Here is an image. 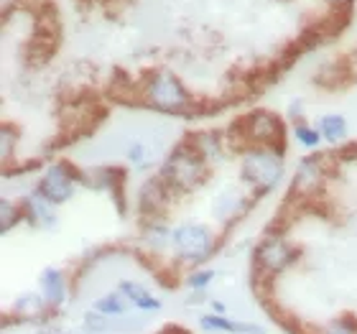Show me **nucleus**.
Wrapping results in <instances>:
<instances>
[{"instance_id": "1", "label": "nucleus", "mask_w": 357, "mask_h": 334, "mask_svg": "<svg viewBox=\"0 0 357 334\" xmlns=\"http://www.w3.org/2000/svg\"><path fill=\"white\" fill-rule=\"evenodd\" d=\"M138 95H141L146 107L166 112V115H184L194 105V97L186 89V84L174 72H166V69L146 75Z\"/></svg>"}, {"instance_id": "2", "label": "nucleus", "mask_w": 357, "mask_h": 334, "mask_svg": "<svg viewBox=\"0 0 357 334\" xmlns=\"http://www.w3.org/2000/svg\"><path fill=\"white\" fill-rule=\"evenodd\" d=\"M158 176L164 181L172 194H186L194 192L197 186L207 179V158L202 156L199 151H194L189 141L174 149V153L161 164Z\"/></svg>"}, {"instance_id": "3", "label": "nucleus", "mask_w": 357, "mask_h": 334, "mask_svg": "<svg viewBox=\"0 0 357 334\" xmlns=\"http://www.w3.org/2000/svg\"><path fill=\"white\" fill-rule=\"evenodd\" d=\"M283 158L273 149H248L240 158V179L255 192V197H266L281 184Z\"/></svg>"}, {"instance_id": "4", "label": "nucleus", "mask_w": 357, "mask_h": 334, "mask_svg": "<svg viewBox=\"0 0 357 334\" xmlns=\"http://www.w3.org/2000/svg\"><path fill=\"white\" fill-rule=\"evenodd\" d=\"M243 138L250 143V149H273L281 153L286 126L283 120L271 110H253L245 118L238 120Z\"/></svg>"}, {"instance_id": "5", "label": "nucleus", "mask_w": 357, "mask_h": 334, "mask_svg": "<svg viewBox=\"0 0 357 334\" xmlns=\"http://www.w3.org/2000/svg\"><path fill=\"white\" fill-rule=\"evenodd\" d=\"M172 248L176 250L178 260L199 263V260H207L212 255V250H215V235H212L207 225L184 222L174 227Z\"/></svg>"}, {"instance_id": "6", "label": "nucleus", "mask_w": 357, "mask_h": 334, "mask_svg": "<svg viewBox=\"0 0 357 334\" xmlns=\"http://www.w3.org/2000/svg\"><path fill=\"white\" fill-rule=\"evenodd\" d=\"M77 184H82V171L75 169V166L67 164V161H56V164H52L41 174V179H38V184H36V192L44 194L52 204L59 207V204H64V202H69L75 197Z\"/></svg>"}, {"instance_id": "7", "label": "nucleus", "mask_w": 357, "mask_h": 334, "mask_svg": "<svg viewBox=\"0 0 357 334\" xmlns=\"http://www.w3.org/2000/svg\"><path fill=\"white\" fill-rule=\"evenodd\" d=\"M296 260V250L283 235H268L261 240V245L255 248V263L263 273L278 275Z\"/></svg>"}, {"instance_id": "8", "label": "nucleus", "mask_w": 357, "mask_h": 334, "mask_svg": "<svg viewBox=\"0 0 357 334\" xmlns=\"http://www.w3.org/2000/svg\"><path fill=\"white\" fill-rule=\"evenodd\" d=\"M324 158L321 156H306L298 161L296 174H294V184L291 192L296 197H314L324 186Z\"/></svg>"}, {"instance_id": "9", "label": "nucleus", "mask_w": 357, "mask_h": 334, "mask_svg": "<svg viewBox=\"0 0 357 334\" xmlns=\"http://www.w3.org/2000/svg\"><path fill=\"white\" fill-rule=\"evenodd\" d=\"M21 207H23V220H26L31 227L52 230L54 225L59 222V217H56V204H52V202L46 199L44 194H38L36 189L23 197Z\"/></svg>"}, {"instance_id": "10", "label": "nucleus", "mask_w": 357, "mask_h": 334, "mask_svg": "<svg viewBox=\"0 0 357 334\" xmlns=\"http://www.w3.org/2000/svg\"><path fill=\"white\" fill-rule=\"evenodd\" d=\"M169 197H172V189L161 181V176H153V179H149V181L141 186V192H138V209H141L146 217H158L164 212Z\"/></svg>"}, {"instance_id": "11", "label": "nucleus", "mask_w": 357, "mask_h": 334, "mask_svg": "<svg viewBox=\"0 0 357 334\" xmlns=\"http://www.w3.org/2000/svg\"><path fill=\"white\" fill-rule=\"evenodd\" d=\"M199 327L204 332H215V334H263V329L258 324L232 321L225 314H204V317H199Z\"/></svg>"}, {"instance_id": "12", "label": "nucleus", "mask_w": 357, "mask_h": 334, "mask_svg": "<svg viewBox=\"0 0 357 334\" xmlns=\"http://www.w3.org/2000/svg\"><path fill=\"white\" fill-rule=\"evenodd\" d=\"M38 286H41V296L46 298L49 306H61L67 301V278L59 268H46L38 278Z\"/></svg>"}, {"instance_id": "13", "label": "nucleus", "mask_w": 357, "mask_h": 334, "mask_svg": "<svg viewBox=\"0 0 357 334\" xmlns=\"http://www.w3.org/2000/svg\"><path fill=\"white\" fill-rule=\"evenodd\" d=\"M118 291L130 301V304L138 306L141 312H158V309H161V301L138 281H120Z\"/></svg>"}, {"instance_id": "14", "label": "nucleus", "mask_w": 357, "mask_h": 334, "mask_svg": "<svg viewBox=\"0 0 357 334\" xmlns=\"http://www.w3.org/2000/svg\"><path fill=\"white\" fill-rule=\"evenodd\" d=\"M317 128H319L321 138L327 143H342L347 138V120L342 115H337V112H327V115H321L317 120Z\"/></svg>"}, {"instance_id": "15", "label": "nucleus", "mask_w": 357, "mask_h": 334, "mask_svg": "<svg viewBox=\"0 0 357 334\" xmlns=\"http://www.w3.org/2000/svg\"><path fill=\"white\" fill-rule=\"evenodd\" d=\"M245 207L248 204H245L243 192H225V194H220V199L215 202V217L222 220V222H227V220H235V217L243 215Z\"/></svg>"}, {"instance_id": "16", "label": "nucleus", "mask_w": 357, "mask_h": 334, "mask_svg": "<svg viewBox=\"0 0 357 334\" xmlns=\"http://www.w3.org/2000/svg\"><path fill=\"white\" fill-rule=\"evenodd\" d=\"M128 306H130V301L120 291H112V294H105L102 298H97L95 304H92V309L105 314V317H118V314L123 317L128 312Z\"/></svg>"}, {"instance_id": "17", "label": "nucleus", "mask_w": 357, "mask_h": 334, "mask_svg": "<svg viewBox=\"0 0 357 334\" xmlns=\"http://www.w3.org/2000/svg\"><path fill=\"white\" fill-rule=\"evenodd\" d=\"M172 232L164 222H158V220H153V222L146 227V232H143V238H146V243L151 245V250H164V248L172 245Z\"/></svg>"}, {"instance_id": "18", "label": "nucleus", "mask_w": 357, "mask_h": 334, "mask_svg": "<svg viewBox=\"0 0 357 334\" xmlns=\"http://www.w3.org/2000/svg\"><path fill=\"white\" fill-rule=\"evenodd\" d=\"M21 220H23L21 204H15V202H10L8 197H3V202H0V232L8 235Z\"/></svg>"}, {"instance_id": "19", "label": "nucleus", "mask_w": 357, "mask_h": 334, "mask_svg": "<svg viewBox=\"0 0 357 334\" xmlns=\"http://www.w3.org/2000/svg\"><path fill=\"white\" fill-rule=\"evenodd\" d=\"M186 141L192 143L194 151H199L204 158H212L220 153V135L217 133H197L192 138H186Z\"/></svg>"}, {"instance_id": "20", "label": "nucleus", "mask_w": 357, "mask_h": 334, "mask_svg": "<svg viewBox=\"0 0 357 334\" xmlns=\"http://www.w3.org/2000/svg\"><path fill=\"white\" fill-rule=\"evenodd\" d=\"M15 146H18V133L13 130V126H3V130H0V156H3V166H10V161H13L15 156Z\"/></svg>"}, {"instance_id": "21", "label": "nucleus", "mask_w": 357, "mask_h": 334, "mask_svg": "<svg viewBox=\"0 0 357 334\" xmlns=\"http://www.w3.org/2000/svg\"><path fill=\"white\" fill-rule=\"evenodd\" d=\"M294 138H296L304 149H317V146L324 141V138H321V133H319V128L309 126V123H304V120L294 126Z\"/></svg>"}, {"instance_id": "22", "label": "nucleus", "mask_w": 357, "mask_h": 334, "mask_svg": "<svg viewBox=\"0 0 357 334\" xmlns=\"http://www.w3.org/2000/svg\"><path fill=\"white\" fill-rule=\"evenodd\" d=\"M84 329L92 334H105V332H110L112 324H110V317H105V314L100 312H87L84 314Z\"/></svg>"}, {"instance_id": "23", "label": "nucleus", "mask_w": 357, "mask_h": 334, "mask_svg": "<svg viewBox=\"0 0 357 334\" xmlns=\"http://www.w3.org/2000/svg\"><path fill=\"white\" fill-rule=\"evenodd\" d=\"M46 304V298L41 296V294H26V296H21L18 301H15V312L21 314H36L41 312Z\"/></svg>"}, {"instance_id": "24", "label": "nucleus", "mask_w": 357, "mask_h": 334, "mask_svg": "<svg viewBox=\"0 0 357 334\" xmlns=\"http://www.w3.org/2000/svg\"><path fill=\"white\" fill-rule=\"evenodd\" d=\"M128 161L138 169H146L151 164V151L143 146V143H133L130 149H128Z\"/></svg>"}, {"instance_id": "25", "label": "nucleus", "mask_w": 357, "mask_h": 334, "mask_svg": "<svg viewBox=\"0 0 357 334\" xmlns=\"http://www.w3.org/2000/svg\"><path fill=\"white\" fill-rule=\"evenodd\" d=\"M212 278H215V271L199 268V271H194V273L186 278V283H189V289H194V291H204L209 283H212Z\"/></svg>"}, {"instance_id": "26", "label": "nucleus", "mask_w": 357, "mask_h": 334, "mask_svg": "<svg viewBox=\"0 0 357 334\" xmlns=\"http://www.w3.org/2000/svg\"><path fill=\"white\" fill-rule=\"evenodd\" d=\"M321 334H357V329L352 327L347 319H340V321H332V324H327Z\"/></svg>"}, {"instance_id": "27", "label": "nucleus", "mask_w": 357, "mask_h": 334, "mask_svg": "<svg viewBox=\"0 0 357 334\" xmlns=\"http://www.w3.org/2000/svg\"><path fill=\"white\" fill-rule=\"evenodd\" d=\"M324 3H327V6H332V8H337V10H350L355 0H324Z\"/></svg>"}]
</instances>
